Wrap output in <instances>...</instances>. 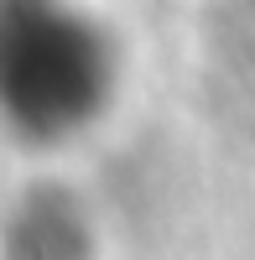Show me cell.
I'll return each instance as SVG.
<instances>
[{
	"label": "cell",
	"instance_id": "1",
	"mask_svg": "<svg viewBox=\"0 0 255 260\" xmlns=\"http://www.w3.org/2000/svg\"><path fill=\"white\" fill-rule=\"evenodd\" d=\"M110 73V42L68 0H0V115L26 141L89 125Z\"/></svg>",
	"mask_w": 255,
	"mask_h": 260
}]
</instances>
